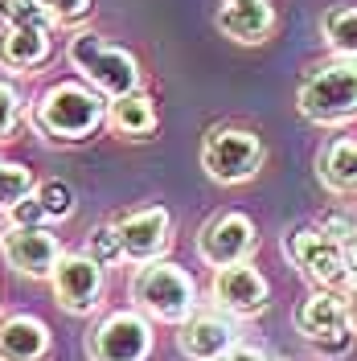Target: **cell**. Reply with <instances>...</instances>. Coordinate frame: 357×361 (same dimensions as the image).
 I'll return each instance as SVG.
<instances>
[{
    "label": "cell",
    "mask_w": 357,
    "mask_h": 361,
    "mask_svg": "<svg viewBox=\"0 0 357 361\" xmlns=\"http://www.w3.org/2000/svg\"><path fill=\"white\" fill-rule=\"evenodd\" d=\"M0 17H4V25H37V29H54V17L45 13L42 0H0Z\"/></svg>",
    "instance_id": "7402d4cb"
},
{
    "label": "cell",
    "mask_w": 357,
    "mask_h": 361,
    "mask_svg": "<svg viewBox=\"0 0 357 361\" xmlns=\"http://www.w3.org/2000/svg\"><path fill=\"white\" fill-rule=\"evenodd\" d=\"M177 345L189 361H214L234 345V329L226 320H218V316H189L181 324Z\"/></svg>",
    "instance_id": "e0dca14e"
},
{
    "label": "cell",
    "mask_w": 357,
    "mask_h": 361,
    "mask_svg": "<svg viewBox=\"0 0 357 361\" xmlns=\"http://www.w3.org/2000/svg\"><path fill=\"white\" fill-rule=\"evenodd\" d=\"M49 345V329L37 316L13 312L0 320V361H45Z\"/></svg>",
    "instance_id": "2e32d148"
},
{
    "label": "cell",
    "mask_w": 357,
    "mask_h": 361,
    "mask_svg": "<svg viewBox=\"0 0 357 361\" xmlns=\"http://www.w3.org/2000/svg\"><path fill=\"white\" fill-rule=\"evenodd\" d=\"M8 218H13V226H37L42 218H49V214H45L42 197H37V193H29L25 202H17L13 209H8Z\"/></svg>",
    "instance_id": "4316f807"
},
{
    "label": "cell",
    "mask_w": 357,
    "mask_h": 361,
    "mask_svg": "<svg viewBox=\"0 0 357 361\" xmlns=\"http://www.w3.org/2000/svg\"><path fill=\"white\" fill-rule=\"evenodd\" d=\"M90 349V361H148L152 353V324L144 312H111L99 329L95 337L87 341Z\"/></svg>",
    "instance_id": "ba28073f"
},
{
    "label": "cell",
    "mask_w": 357,
    "mask_h": 361,
    "mask_svg": "<svg viewBox=\"0 0 357 361\" xmlns=\"http://www.w3.org/2000/svg\"><path fill=\"white\" fill-rule=\"evenodd\" d=\"M119 230V247H123V259L132 263H157L160 255L173 243V218L164 205H148V209H135L128 218L115 222Z\"/></svg>",
    "instance_id": "7c38bea8"
},
{
    "label": "cell",
    "mask_w": 357,
    "mask_h": 361,
    "mask_svg": "<svg viewBox=\"0 0 357 361\" xmlns=\"http://www.w3.org/2000/svg\"><path fill=\"white\" fill-rule=\"evenodd\" d=\"M0 255L17 275H29V279H54L62 263V247L45 226H8L0 234Z\"/></svg>",
    "instance_id": "30bf717a"
},
{
    "label": "cell",
    "mask_w": 357,
    "mask_h": 361,
    "mask_svg": "<svg viewBox=\"0 0 357 361\" xmlns=\"http://www.w3.org/2000/svg\"><path fill=\"white\" fill-rule=\"evenodd\" d=\"M316 177H320L325 189H333V193H353L357 189V140L353 135H341V140H333L320 152Z\"/></svg>",
    "instance_id": "ac0fdd59"
},
{
    "label": "cell",
    "mask_w": 357,
    "mask_h": 361,
    "mask_svg": "<svg viewBox=\"0 0 357 361\" xmlns=\"http://www.w3.org/2000/svg\"><path fill=\"white\" fill-rule=\"evenodd\" d=\"M103 99H107V94L95 90L90 82H54V87L37 99L33 123H37V132H45L49 140H66V144L90 140V135L107 123V107H111V103H103Z\"/></svg>",
    "instance_id": "6da1fadb"
},
{
    "label": "cell",
    "mask_w": 357,
    "mask_h": 361,
    "mask_svg": "<svg viewBox=\"0 0 357 361\" xmlns=\"http://www.w3.org/2000/svg\"><path fill=\"white\" fill-rule=\"evenodd\" d=\"M87 255H90V259H99L103 267H107V263H115V259H123L119 230H115V226H99V230L90 234V243H87Z\"/></svg>",
    "instance_id": "cb8c5ba5"
},
{
    "label": "cell",
    "mask_w": 357,
    "mask_h": 361,
    "mask_svg": "<svg viewBox=\"0 0 357 361\" xmlns=\"http://www.w3.org/2000/svg\"><path fill=\"white\" fill-rule=\"evenodd\" d=\"M214 300L234 316H259L267 312L271 288L250 263H230V267H214Z\"/></svg>",
    "instance_id": "4fadbf2b"
},
{
    "label": "cell",
    "mask_w": 357,
    "mask_h": 361,
    "mask_svg": "<svg viewBox=\"0 0 357 361\" xmlns=\"http://www.w3.org/2000/svg\"><path fill=\"white\" fill-rule=\"evenodd\" d=\"M17 123H21V94L8 82H0V144L17 132Z\"/></svg>",
    "instance_id": "d4e9b609"
},
{
    "label": "cell",
    "mask_w": 357,
    "mask_h": 361,
    "mask_svg": "<svg viewBox=\"0 0 357 361\" xmlns=\"http://www.w3.org/2000/svg\"><path fill=\"white\" fill-rule=\"evenodd\" d=\"M132 300L144 316H152L160 324H185L198 308V283L189 279V271L177 263H144L132 279Z\"/></svg>",
    "instance_id": "3957f363"
},
{
    "label": "cell",
    "mask_w": 357,
    "mask_h": 361,
    "mask_svg": "<svg viewBox=\"0 0 357 361\" xmlns=\"http://www.w3.org/2000/svg\"><path fill=\"white\" fill-rule=\"evenodd\" d=\"M296 333L313 341L320 353H345L353 341V324H349V308H345V292H329L316 288L300 308H296Z\"/></svg>",
    "instance_id": "52a82bcc"
},
{
    "label": "cell",
    "mask_w": 357,
    "mask_h": 361,
    "mask_svg": "<svg viewBox=\"0 0 357 361\" xmlns=\"http://www.w3.org/2000/svg\"><path fill=\"white\" fill-rule=\"evenodd\" d=\"M259 247L255 222L238 214V209H222L198 230V255L210 267H230V263H246L250 250Z\"/></svg>",
    "instance_id": "9c48e42d"
},
{
    "label": "cell",
    "mask_w": 357,
    "mask_h": 361,
    "mask_svg": "<svg viewBox=\"0 0 357 361\" xmlns=\"http://www.w3.org/2000/svg\"><path fill=\"white\" fill-rule=\"evenodd\" d=\"M70 66L78 70L95 90H103L107 99H123V94H135L140 90V66L128 49L119 45H107L103 37H95L87 29H78L66 45Z\"/></svg>",
    "instance_id": "277c9868"
},
{
    "label": "cell",
    "mask_w": 357,
    "mask_h": 361,
    "mask_svg": "<svg viewBox=\"0 0 357 361\" xmlns=\"http://www.w3.org/2000/svg\"><path fill=\"white\" fill-rule=\"evenodd\" d=\"M37 197H42L49 218H70V214H74V189H70L66 180H58V177L42 180V185H37Z\"/></svg>",
    "instance_id": "603a6c76"
},
{
    "label": "cell",
    "mask_w": 357,
    "mask_h": 361,
    "mask_svg": "<svg viewBox=\"0 0 357 361\" xmlns=\"http://www.w3.org/2000/svg\"><path fill=\"white\" fill-rule=\"evenodd\" d=\"M54 25H78L90 13V0H42Z\"/></svg>",
    "instance_id": "484cf974"
},
{
    "label": "cell",
    "mask_w": 357,
    "mask_h": 361,
    "mask_svg": "<svg viewBox=\"0 0 357 361\" xmlns=\"http://www.w3.org/2000/svg\"><path fill=\"white\" fill-rule=\"evenodd\" d=\"M345 308H349V324H353V333H357V279L345 288Z\"/></svg>",
    "instance_id": "f546056e"
},
{
    "label": "cell",
    "mask_w": 357,
    "mask_h": 361,
    "mask_svg": "<svg viewBox=\"0 0 357 361\" xmlns=\"http://www.w3.org/2000/svg\"><path fill=\"white\" fill-rule=\"evenodd\" d=\"M316 230H325V234H329L333 243H341V247H345V243H349V238H353V234H357L353 218H345V214H325V218H320V226H316Z\"/></svg>",
    "instance_id": "83f0119b"
},
{
    "label": "cell",
    "mask_w": 357,
    "mask_h": 361,
    "mask_svg": "<svg viewBox=\"0 0 357 361\" xmlns=\"http://www.w3.org/2000/svg\"><path fill=\"white\" fill-rule=\"evenodd\" d=\"M263 164V140L246 128H210L201 140V169L218 185H243Z\"/></svg>",
    "instance_id": "5b68a950"
},
{
    "label": "cell",
    "mask_w": 357,
    "mask_h": 361,
    "mask_svg": "<svg viewBox=\"0 0 357 361\" xmlns=\"http://www.w3.org/2000/svg\"><path fill=\"white\" fill-rule=\"evenodd\" d=\"M29 193H37V177L29 164H17V160H0V209L8 214L17 202H25Z\"/></svg>",
    "instance_id": "44dd1931"
},
{
    "label": "cell",
    "mask_w": 357,
    "mask_h": 361,
    "mask_svg": "<svg viewBox=\"0 0 357 361\" xmlns=\"http://www.w3.org/2000/svg\"><path fill=\"white\" fill-rule=\"evenodd\" d=\"M218 29L243 45H259L275 29V8H271V0H222Z\"/></svg>",
    "instance_id": "9a60e30c"
},
{
    "label": "cell",
    "mask_w": 357,
    "mask_h": 361,
    "mask_svg": "<svg viewBox=\"0 0 357 361\" xmlns=\"http://www.w3.org/2000/svg\"><path fill=\"white\" fill-rule=\"evenodd\" d=\"M345 259H349V271H353V279H357V234L345 243Z\"/></svg>",
    "instance_id": "4dcf8cb0"
},
{
    "label": "cell",
    "mask_w": 357,
    "mask_h": 361,
    "mask_svg": "<svg viewBox=\"0 0 357 361\" xmlns=\"http://www.w3.org/2000/svg\"><path fill=\"white\" fill-rule=\"evenodd\" d=\"M54 42H49V29L37 25H4L0 33V66L8 74H33L37 66L49 62Z\"/></svg>",
    "instance_id": "5bb4252c"
},
{
    "label": "cell",
    "mask_w": 357,
    "mask_h": 361,
    "mask_svg": "<svg viewBox=\"0 0 357 361\" xmlns=\"http://www.w3.org/2000/svg\"><path fill=\"white\" fill-rule=\"evenodd\" d=\"M214 361H271L263 349H255V345H230L222 357H214Z\"/></svg>",
    "instance_id": "f1b7e54d"
},
{
    "label": "cell",
    "mask_w": 357,
    "mask_h": 361,
    "mask_svg": "<svg viewBox=\"0 0 357 361\" xmlns=\"http://www.w3.org/2000/svg\"><path fill=\"white\" fill-rule=\"evenodd\" d=\"M54 300L74 316H90L103 300V263L90 255H62L54 271Z\"/></svg>",
    "instance_id": "8fae6325"
},
{
    "label": "cell",
    "mask_w": 357,
    "mask_h": 361,
    "mask_svg": "<svg viewBox=\"0 0 357 361\" xmlns=\"http://www.w3.org/2000/svg\"><path fill=\"white\" fill-rule=\"evenodd\" d=\"M296 103H300V115L320 128H337V123L357 119V62L341 58V62L316 66L300 82Z\"/></svg>",
    "instance_id": "7a4b0ae2"
},
{
    "label": "cell",
    "mask_w": 357,
    "mask_h": 361,
    "mask_svg": "<svg viewBox=\"0 0 357 361\" xmlns=\"http://www.w3.org/2000/svg\"><path fill=\"white\" fill-rule=\"evenodd\" d=\"M107 123H111L119 135H128V140H144V135L157 132V103H152L144 90L123 94V99H111Z\"/></svg>",
    "instance_id": "d6986e66"
},
{
    "label": "cell",
    "mask_w": 357,
    "mask_h": 361,
    "mask_svg": "<svg viewBox=\"0 0 357 361\" xmlns=\"http://www.w3.org/2000/svg\"><path fill=\"white\" fill-rule=\"evenodd\" d=\"M284 255L300 267V275L316 283V288H329V292H345L353 283V271L345 259V247L333 243L325 230H291L284 238Z\"/></svg>",
    "instance_id": "8992f818"
},
{
    "label": "cell",
    "mask_w": 357,
    "mask_h": 361,
    "mask_svg": "<svg viewBox=\"0 0 357 361\" xmlns=\"http://www.w3.org/2000/svg\"><path fill=\"white\" fill-rule=\"evenodd\" d=\"M320 29H325V42L333 45L341 58H353V62H357V4L329 8Z\"/></svg>",
    "instance_id": "ffe728a7"
}]
</instances>
